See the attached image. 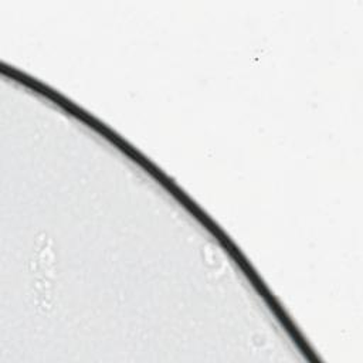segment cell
Instances as JSON below:
<instances>
[{"instance_id":"cell-1","label":"cell","mask_w":363,"mask_h":363,"mask_svg":"<svg viewBox=\"0 0 363 363\" xmlns=\"http://www.w3.org/2000/svg\"><path fill=\"white\" fill-rule=\"evenodd\" d=\"M31 264L34 267V275L40 278V282H37V295H38V306L47 309L51 308V279L54 278L55 272V257L51 248V240L41 234L34 247L33 259Z\"/></svg>"}]
</instances>
